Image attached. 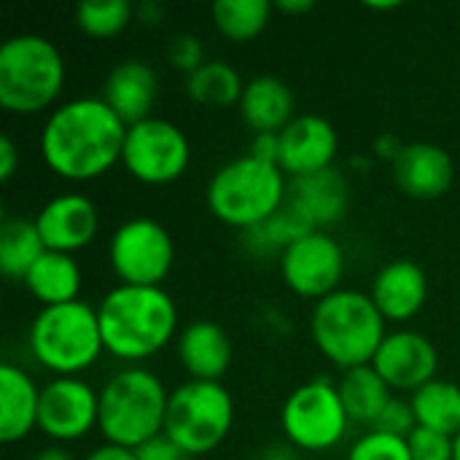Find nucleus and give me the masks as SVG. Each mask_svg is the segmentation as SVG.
I'll return each instance as SVG.
<instances>
[{"label":"nucleus","instance_id":"37","mask_svg":"<svg viewBox=\"0 0 460 460\" xmlns=\"http://www.w3.org/2000/svg\"><path fill=\"white\" fill-rule=\"evenodd\" d=\"M19 167V154H16V146L11 143V137H0V181L8 183L13 178Z\"/></svg>","mask_w":460,"mask_h":460},{"label":"nucleus","instance_id":"12","mask_svg":"<svg viewBox=\"0 0 460 460\" xmlns=\"http://www.w3.org/2000/svg\"><path fill=\"white\" fill-rule=\"evenodd\" d=\"M286 286L302 299H326L340 291L345 275V251L326 232H313L280 253Z\"/></svg>","mask_w":460,"mask_h":460},{"label":"nucleus","instance_id":"24","mask_svg":"<svg viewBox=\"0 0 460 460\" xmlns=\"http://www.w3.org/2000/svg\"><path fill=\"white\" fill-rule=\"evenodd\" d=\"M27 291L43 305V307H57L67 302H78L81 291V270L70 253H57L46 251L35 267L24 278Z\"/></svg>","mask_w":460,"mask_h":460},{"label":"nucleus","instance_id":"30","mask_svg":"<svg viewBox=\"0 0 460 460\" xmlns=\"http://www.w3.org/2000/svg\"><path fill=\"white\" fill-rule=\"evenodd\" d=\"M132 16H135V8L127 0H97V3H81L75 8L78 30L92 38L119 35L129 24Z\"/></svg>","mask_w":460,"mask_h":460},{"label":"nucleus","instance_id":"1","mask_svg":"<svg viewBox=\"0 0 460 460\" xmlns=\"http://www.w3.org/2000/svg\"><path fill=\"white\" fill-rule=\"evenodd\" d=\"M127 129L102 97H78L49 116L40 132V154L54 175L94 181L121 162Z\"/></svg>","mask_w":460,"mask_h":460},{"label":"nucleus","instance_id":"25","mask_svg":"<svg viewBox=\"0 0 460 460\" xmlns=\"http://www.w3.org/2000/svg\"><path fill=\"white\" fill-rule=\"evenodd\" d=\"M342 404L348 410L350 423H361L375 429V423L380 420L383 410L391 404V388L388 383L375 372V367H358L342 375V380L337 383Z\"/></svg>","mask_w":460,"mask_h":460},{"label":"nucleus","instance_id":"27","mask_svg":"<svg viewBox=\"0 0 460 460\" xmlns=\"http://www.w3.org/2000/svg\"><path fill=\"white\" fill-rule=\"evenodd\" d=\"M418 426L439 431L445 437L460 434V385L447 380H431L410 399Z\"/></svg>","mask_w":460,"mask_h":460},{"label":"nucleus","instance_id":"4","mask_svg":"<svg viewBox=\"0 0 460 460\" xmlns=\"http://www.w3.org/2000/svg\"><path fill=\"white\" fill-rule=\"evenodd\" d=\"M170 394L162 380L140 367L116 372L100 391L97 429L108 445L137 450L164 434Z\"/></svg>","mask_w":460,"mask_h":460},{"label":"nucleus","instance_id":"23","mask_svg":"<svg viewBox=\"0 0 460 460\" xmlns=\"http://www.w3.org/2000/svg\"><path fill=\"white\" fill-rule=\"evenodd\" d=\"M40 388L13 364L0 367V439L13 445L38 429Z\"/></svg>","mask_w":460,"mask_h":460},{"label":"nucleus","instance_id":"7","mask_svg":"<svg viewBox=\"0 0 460 460\" xmlns=\"http://www.w3.org/2000/svg\"><path fill=\"white\" fill-rule=\"evenodd\" d=\"M30 350L57 377H78L105 350L97 310L86 302L43 307L30 326Z\"/></svg>","mask_w":460,"mask_h":460},{"label":"nucleus","instance_id":"11","mask_svg":"<svg viewBox=\"0 0 460 460\" xmlns=\"http://www.w3.org/2000/svg\"><path fill=\"white\" fill-rule=\"evenodd\" d=\"M172 261V237L151 218H129L111 237V267L121 286H162Z\"/></svg>","mask_w":460,"mask_h":460},{"label":"nucleus","instance_id":"44","mask_svg":"<svg viewBox=\"0 0 460 460\" xmlns=\"http://www.w3.org/2000/svg\"><path fill=\"white\" fill-rule=\"evenodd\" d=\"M399 5L402 3H367V8H372V11H394Z\"/></svg>","mask_w":460,"mask_h":460},{"label":"nucleus","instance_id":"26","mask_svg":"<svg viewBox=\"0 0 460 460\" xmlns=\"http://www.w3.org/2000/svg\"><path fill=\"white\" fill-rule=\"evenodd\" d=\"M46 253L40 232L35 221L27 218H5L0 226V272L8 280H22L35 267V261Z\"/></svg>","mask_w":460,"mask_h":460},{"label":"nucleus","instance_id":"29","mask_svg":"<svg viewBox=\"0 0 460 460\" xmlns=\"http://www.w3.org/2000/svg\"><path fill=\"white\" fill-rule=\"evenodd\" d=\"M272 5L267 0H218L213 3V22L218 32L234 43L253 40L264 32Z\"/></svg>","mask_w":460,"mask_h":460},{"label":"nucleus","instance_id":"34","mask_svg":"<svg viewBox=\"0 0 460 460\" xmlns=\"http://www.w3.org/2000/svg\"><path fill=\"white\" fill-rule=\"evenodd\" d=\"M167 57H170V62H172L181 73H186V75L197 73V70L208 62V59H205L202 40L194 38V35H178V38H172V43H170V49H167Z\"/></svg>","mask_w":460,"mask_h":460},{"label":"nucleus","instance_id":"9","mask_svg":"<svg viewBox=\"0 0 460 460\" xmlns=\"http://www.w3.org/2000/svg\"><path fill=\"white\" fill-rule=\"evenodd\" d=\"M348 410L340 388L323 377L299 385L280 410V426L291 447L302 453H326L348 431Z\"/></svg>","mask_w":460,"mask_h":460},{"label":"nucleus","instance_id":"6","mask_svg":"<svg viewBox=\"0 0 460 460\" xmlns=\"http://www.w3.org/2000/svg\"><path fill=\"white\" fill-rule=\"evenodd\" d=\"M65 86V59L40 35H13L0 46V105L11 113L46 111Z\"/></svg>","mask_w":460,"mask_h":460},{"label":"nucleus","instance_id":"22","mask_svg":"<svg viewBox=\"0 0 460 460\" xmlns=\"http://www.w3.org/2000/svg\"><path fill=\"white\" fill-rule=\"evenodd\" d=\"M288 202L296 205L318 232H323V226L337 224L348 210V181L334 167L294 178L288 186Z\"/></svg>","mask_w":460,"mask_h":460},{"label":"nucleus","instance_id":"21","mask_svg":"<svg viewBox=\"0 0 460 460\" xmlns=\"http://www.w3.org/2000/svg\"><path fill=\"white\" fill-rule=\"evenodd\" d=\"M240 116L253 135H280L294 121V94L278 75H256L240 97Z\"/></svg>","mask_w":460,"mask_h":460},{"label":"nucleus","instance_id":"41","mask_svg":"<svg viewBox=\"0 0 460 460\" xmlns=\"http://www.w3.org/2000/svg\"><path fill=\"white\" fill-rule=\"evenodd\" d=\"M313 8H315L313 0H280L278 3V11H283V13H307Z\"/></svg>","mask_w":460,"mask_h":460},{"label":"nucleus","instance_id":"39","mask_svg":"<svg viewBox=\"0 0 460 460\" xmlns=\"http://www.w3.org/2000/svg\"><path fill=\"white\" fill-rule=\"evenodd\" d=\"M86 460H137L135 450H127V447H116V445H102L97 450H92Z\"/></svg>","mask_w":460,"mask_h":460},{"label":"nucleus","instance_id":"8","mask_svg":"<svg viewBox=\"0 0 460 460\" xmlns=\"http://www.w3.org/2000/svg\"><path fill=\"white\" fill-rule=\"evenodd\" d=\"M234 402L221 383L189 380L170 394L164 437L186 456L213 453L232 431Z\"/></svg>","mask_w":460,"mask_h":460},{"label":"nucleus","instance_id":"19","mask_svg":"<svg viewBox=\"0 0 460 460\" xmlns=\"http://www.w3.org/2000/svg\"><path fill=\"white\" fill-rule=\"evenodd\" d=\"M102 100L127 127H135L151 119V105L156 100V73L143 59H127L108 73L102 84Z\"/></svg>","mask_w":460,"mask_h":460},{"label":"nucleus","instance_id":"38","mask_svg":"<svg viewBox=\"0 0 460 460\" xmlns=\"http://www.w3.org/2000/svg\"><path fill=\"white\" fill-rule=\"evenodd\" d=\"M402 151H404V146L399 143V137H396V135H380V137H377V143H375V154H377L380 159H391V162H396V159L402 156Z\"/></svg>","mask_w":460,"mask_h":460},{"label":"nucleus","instance_id":"45","mask_svg":"<svg viewBox=\"0 0 460 460\" xmlns=\"http://www.w3.org/2000/svg\"><path fill=\"white\" fill-rule=\"evenodd\" d=\"M453 460H460V434L453 439Z\"/></svg>","mask_w":460,"mask_h":460},{"label":"nucleus","instance_id":"3","mask_svg":"<svg viewBox=\"0 0 460 460\" xmlns=\"http://www.w3.org/2000/svg\"><path fill=\"white\" fill-rule=\"evenodd\" d=\"M310 332L318 350L342 372L369 367L388 337L385 318L372 296L353 288H340L315 302Z\"/></svg>","mask_w":460,"mask_h":460},{"label":"nucleus","instance_id":"15","mask_svg":"<svg viewBox=\"0 0 460 460\" xmlns=\"http://www.w3.org/2000/svg\"><path fill=\"white\" fill-rule=\"evenodd\" d=\"M337 132L323 116H296L280 132V156L278 167L294 178L315 175L334 167L337 156Z\"/></svg>","mask_w":460,"mask_h":460},{"label":"nucleus","instance_id":"31","mask_svg":"<svg viewBox=\"0 0 460 460\" xmlns=\"http://www.w3.org/2000/svg\"><path fill=\"white\" fill-rule=\"evenodd\" d=\"M348 460H412L410 445L402 437L369 429L348 453Z\"/></svg>","mask_w":460,"mask_h":460},{"label":"nucleus","instance_id":"28","mask_svg":"<svg viewBox=\"0 0 460 460\" xmlns=\"http://www.w3.org/2000/svg\"><path fill=\"white\" fill-rule=\"evenodd\" d=\"M186 92L205 108H232L234 102L240 105L245 84L229 62L210 59L197 73L186 75Z\"/></svg>","mask_w":460,"mask_h":460},{"label":"nucleus","instance_id":"36","mask_svg":"<svg viewBox=\"0 0 460 460\" xmlns=\"http://www.w3.org/2000/svg\"><path fill=\"white\" fill-rule=\"evenodd\" d=\"M251 156H256L261 162H270V164H278V156H280V135H253Z\"/></svg>","mask_w":460,"mask_h":460},{"label":"nucleus","instance_id":"10","mask_svg":"<svg viewBox=\"0 0 460 460\" xmlns=\"http://www.w3.org/2000/svg\"><path fill=\"white\" fill-rule=\"evenodd\" d=\"M191 159V148L178 124L167 119H146L127 129L121 164L127 172L148 186L178 181Z\"/></svg>","mask_w":460,"mask_h":460},{"label":"nucleus","instance_id":"32","mask_svg":"<svg viewBox=\"0 0 460 460\" xmlns=\"http://www.w3.org/2000/svg\"><path fill=\"white\" fill-rule=\"evenodd\" d=\"M410 456L412 460H453V437L418 426L410 437Z\"/></svg>","mask_w":460,"mask_h":460},{"label":"nucleus","instance_id":"13","mask_svg":"<svg viewBox=\"0 0 460 460\" xmlns=\"http://www.w3.org/2000/svg\"><path fill=\"white\" fill-rule=\"evenodd\" d=\"M100 418V394L78 377H54L40 391L38 429L54 442L86 437Z\"/></svg>","mask_w":460,"mask_h":460},{"label":"nucleus","instance_id":"18","mask_svg":"<svg viewBox=\"0 0 460 460\" xmlns=\"http://www.w3.org/2000/svg\"><path fill=\"white\" fill-rule=\"evenodd\" d=\"M369 296L385 321L402 323V321L415 318L423 310L429 299V278L410 259L391 261L377 272Z\"/></svg>","mask_w":460,"mask_h":460},{"label":"nucleus","instance_id":"16","mask_svg":"<svg viewBox=\"0 0 460 460\" xmlns=\"http://www.w3.org/2000/svg\"><path fill=\"white\" fill-rule=\"evenodd\" d=\"M35 226L46 251L57 253H75L86 248L100 226L97 208L84 194H59L43 205L35 216Z\"/></svg>","mask_w":460,"mask_h":460},{"label":"nucleus","instance_id":"17","mask_svg":"<svg viewBox=\"0 0 460 460\" xmlns=\"http://www.w3.org/2000/svg\"><path fill=\"white\" fill-rule=\"evenodd\" d=\"M396 186L412 199H439L456 178L453 156L434 143H410L394 162Z\"/></svg>","mask_w":460,"mask_h":460},{"label":"nucleus","instance_id":"5","mask_svg":"<svg viewBox=\"0 0 460 460\" xmlns=\"http://www.w3.org/2000/svg\"><path fill=\"white\" fill-rule=\"evenodd\" d=\"M288 199L286 172L256 156H240L224 164L208 183L210 213L234 229H256L270 221Z\"/></svg>","mask_w":460,"mask_h":460},{"label":"nucleus","instance_id":"33","mask_svg":"<svg viewBox=\"0 0 460 460\" xmlns=\"http://www.w3.org/2000/svg\"><path fill=\"white\" fill-rule=\"evenodd\" d=\"M415 429H418V420H415L412 404L404 399H391V404L383 410L380 420L375 423V431H385V434L402 437V439H407Z\"/></svg>","mask_w":460,"mask_h":460},{"label":"nucleus","instance_id":"2","mask_svg":"<svg viewBox=\"0 0 460 460\" xmlns=\"http://www.w3.org/2000/svg\"><path fill=\"white\" fill-rule=\"evenodd\" d=\"M102 345L121 361H143L164 350L178 329V310L162 286H116L97 307Z\"/></svg>","mask_w":460,"mask_h":460},{"label":"nucleus","instance_id":"14","mask_svg":"<svg viewBox=\"0 0 460 460\" xmlns=\"http://www.w3.org/2000/svg\"><path fill=\"white\" fill-rule=\"evenodd\" d=\"M375 372L388 383L391 391H420L431 380H437L439 356L431 340L418 332H391L375 361Z\"/></svg>","mask_w":460,"mask_h":460},{"label":"nucleus","instance_id":"20","mask_svg":"<svg viewBox=\"0 0 460 460\" xmlns=\"http://www.w3.org/2000/svg\"><path fill=\"white\" fill-rule=\"evenodd\" d=\"M178 358L191 380L218 383L232 364V340L213 321H194L178 337Z\"/></svg>","mask_w":460,"mask_h":460},{"label":"nucleus","instance_id":"42","mask_svg":"<svg viewBox=\"0 0 460 460\" xmlns=\"http://www.w3.org/2000/svg\"><path fill=\"white\" fill-rule=\"evenodd\" d=\"M32 460H75L65 447H43V450H38Z\"/></svg>","mask_w":460,"mask_h":460},{"label":"nucleus","instance_id":"35","mask_svg":"<svg viewBox=\"0 0 460 460\" xmlns=\"http://www.w3.org/2000/svg\"><path fill=\"white\" fill-rule=\"evenodd\" d=\"M137 460H189L191 456H186L170 437H156L151 442H146L143 447L135 450Z\"/></svg>","mask_w":460,"mask_h":460},{"label":"nucleus","instance_id":"40","mask_svg":"<svg viewBox=\"0 0 460 460\" xmlns=\"http://www.w3.org/2000/svg\"><path fill=\"white\" fill-rule=\"evenodd\" d=\"M135 13H137V19H140L143 24H159L164 11H162V5H159V3H154V0H151V3H143L140 8H135Z\"/></svg>","mask_w":460,"mask_h":460},{"label":"nucleus","instance_id":"43","mask_svg":"<svg viewBox=\"0 0 460 460\" xmlns=\"http://www.w3.org/2000/svg\"><path fill=\"white\" fill-rule=\"evenodd\" d=\"M294 450L296 447H280V445H275V447H270L259 460H299Z\"/></svg>","mask_w":460,"mask_h":460}]
</instances>
